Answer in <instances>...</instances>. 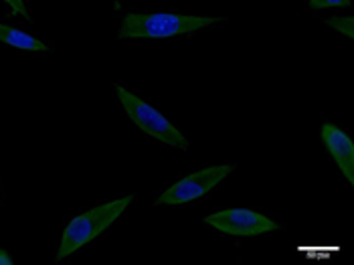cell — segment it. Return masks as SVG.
<instances>
[{"label":"cell","instance_id":"obj_8","mask_svg":"<svg viewBox=\"0 0 354 265\" xmlns=\"http://www.w3.org/2000/svg\"><path fill=\"white\" fill-rule=\"evenodd\" d=\"M324 25L332 28V30H336V33H340V35H344V37H348V39L354 37L353 17H332V19H328Z\"/></svg>","mask_w":354,"mask_h":265},{"label":"cell","instance_id":"obj_2","mask_svg":"<svg viewBox=\"0 0 354 265\" xmlns=\"http://www.w3.org/2000/svg\"><path fill=\"white\" fill-rule=\"evenodd\" d=\"M221 17H192L174 12H130L124 17L118 37L120 39H168L191 35L211 27Z\"/></svg>","mask_w":354,"mask_h":265},{"label":"cell","instance_id":"obj_3","mask_svg":"<svg viewBox=\"0 0 354 265\" xmlns=\"http://www.w3.org/2000/svg\"><path fill=\"white\" fill-rule=\"evenodd\" d=\"M115 93L122 107L126 109L128 118L136 124L138 130L148 134L150 138L162 142L170 148H180V150H189V140L185 138V134L180 132L176 126H172L158 109L146 104L142 98H138L136 93H132L130 89L115 85Z\"/></svg>","mask_w":354,"mask_h":265},{"label":"cell","instance_id":"obj_1","mask_svg":"<svg viewBox=\"0 0 354 265\" xmlns=\"http://www.w3.org/2000/svg\"><path fill=\"white\" fill-rule=\"evenodd\" d=\"M134 199H136V194H126L122 199L97 205L87 212L77 214L75 219H71L59 239L57 253H55L57 262H63L65 257L73 255L87 243H91L93 239L106 233L109 227L128 211V207L134 203Z\"/></svg>","mask_w":354,"mask_h":265},{"label":"cell","instance_id":"obj_4","mask_svg":"<svg viewBox=\"0 0 354 265\" xmlns=\"http://www.w3.org/2000/svg\"><path fill=\"white\" fill-rule=\"evenodd\" d=\"M233 170H235L233 164H215L191 172L172 186H168L158 197V205H187L194 199H201L211 190H215Z\"/></svg>","mask_w":354,"mask_h":265},{"label":"cell","instance_id":"obj_7","mask_svg":"<svg viewBox=\"0 0 354 265\" xmlns=\"http://www.w3.org/2000/svg\"><path fill=\"white\" fill-rule=\"evenodd\" d=\"M0 43H4V45H8L12 49L32 51V53H47L49 51V47L41 39L28 35V33L21 30V28L4 25V23H0Z\"/></svg>","mask_w":354,"mask_h":265},{"label":"cell","instance_id":"obj_11","mask_svg":"<svg viewBox=\"0 0 354 265\" xmlns=\"http://www.w3.org/2000/svg\"><path fill=\"white\" fill-rule=\"evenodd\" d=\"M0 265H12V257L6 249L0 247Z\"/></svg>","mask_w":354,"mask_h":265},{"label":"cell","instance_id":"obj_9","mask_svg":"<svg viewBox=\"0 0 354 265\" xmlns=\"http://www.w3.org/2000/svg\"><path fill=\"white\" fill-rule=\"evenodd\" d=\"M312 10H324V8H338V6H351V0H308Z\"/></svg>","mask_w":354,"mask_h":265},{"label":"cell","instance_id":"obj_6","mask_svg":"<svg viewBox=\"0 0 354 265\" xmlns=\"http://www.w3.org/2000/svg\"><path fill=\"white\" fill-rule=\"evenodd\" d=\"M320 140L330 154V158L334 160V164L338 166V170L342 172V176L346 179L348 185H354V144L353 138L344 130H340V126L324 122L320 126Z\"/></svg>","mask_w":354,"mask_h":265},{"label":"cell","instance_id":"obj_5","mask_svg":"<svg viewBox=\"0 0 354 265\" xmlns=\"http://www.w3.org/2000/svg\"><path fill=\"white\" fill-rule=\"evenodd\" d=\"M203 221L205 225L233 237H257V235L281 229L273 217L266 212L251 211V209H225V211L207 214Z\"/></svg>","mask_w":354,"mask_h":265},{"label":"cell","instance_id":"obj_10","mask_svg":"<svg viewBox=\"0 0 354 265\" xmlns=\"http://www.w3.org/2000/svg\"><path fill=\"white\" fill-rule=\"evenodd\" d=\"M8 6H10V15L12 17H23L25 21H30V15H28L27 4L25 0H4Z\"/></svg>","mask_w":354,"mask_h":265}]
</instances>
